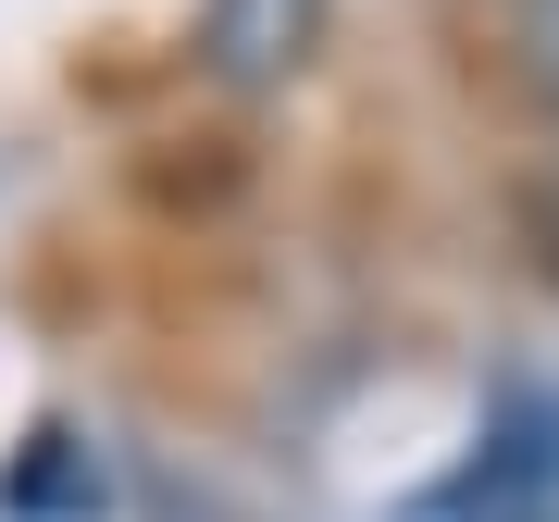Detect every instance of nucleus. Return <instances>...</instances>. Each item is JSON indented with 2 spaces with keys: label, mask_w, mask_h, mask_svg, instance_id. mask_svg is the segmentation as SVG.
Listing matches in <instances>:
<instances>
[{
  "label": "nucleus",
  "mask_w": 559,
  "mask_h": 522,
  "mask_svg": "<svg viewBox=\"0 0 559 522\" xmlns=\"http://www.w3.org/2000/svg\"><path fill=\"white\" fill-rule=\"evenodd\" d=\"M323 50V0H200V75L237 100H274Z\"/></svg>",
  "instance_id": "1"
},
{
  "label": "nucleus",
  "mask_w": 559,
  "mask_h": 522,
  "mask_svg": "<svg viewBox=\"0 0 559 522\" xmlns=\"http://www.w3.org/2000/svg\"><path fill=\"white\" fill-rule=\"evenodd\" d=\"M510 75L535 112H559V0H510Z\"/></svg>",
  "instance_id": "2"
},
{
  "label": "nucleus",
  "mask_w": 559,
  "mask_h": 522,
  "mask_svg": "<svg viewBox=\"0 0 559 522\" xmlns=\"http://www.w3.org/2000/svg\"><path fill=\"white\" fill-rule=\"evenodd\" d=\"M522 249H535V261H547V286H559V150L522 175Z\"/></svg>",
  "instance_id": "3"
}]
</instances>
